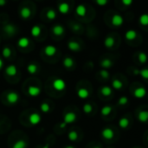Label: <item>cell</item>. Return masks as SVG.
Returning a JSON list of instances; mask_svg holds the SVG:
<instances>
[{"label": "cell", "mask_w": 148, "mask_h": 148, "mask_svg": "<svg viewBox=\"0 0 148 148\" xmlns=\"http://www.w3.org/2000/svg\"><path fill=\"white\" fill-rule=\"evenodd\" d=\"M111 23H112L113 26H114V27H116V28H120V27L122 26L123 23H124V18H123L122 16H121L120 14L114 13V16H112Z\"/></svg>", "instance_id": "1"}, {"label": "cell", "mask_w": 148, "mask_h": 148, "mask_svg": "<svg viewBox=\"0 0 148 148\" xmlns=\"http://www.w3.org/2000/svg\"><path fill=\"white\" fill-rule=\"evenodd\" d=\"M101 136L103 139L107 140H113L114 137V131L109 127H104L102 130H101Z\"/></svg>", "instance_id": "2"}, {"label": "cell", "mask_w": 148, "mask_h": 148, "mask_svg": "<svg viewBox=\"0 0 148 148\" xmlns=\"http://www.w3.org/2000/svg\"><path fill=\"white\" fill-rule=\"evenodd\" d=\"M134 96L137 99H143L147 96V91L145 87L143 86H140L138 88H136L134 91Z\"/></svg>", "instance_id": "3"}, {"label": "cell", "mask_w": 148, "mask_h": 148, "mask_svg": "<svg viewBox=\"0 0 148 148\" xmlns=\"http://www.w3.org/2000/svg\"><path fill=\"white\" fill-rule=\"evenodd\" d=\"M53 87L57 91H62L66 88V82L61 78H57L53 82Z\"/></svg>", "instance_id": "4"}, {"label": "cell", "mask_w": 148, "mask_h": 148, "mask_svg": "<svg viewBox=\"0 0 148 148\" xmlns=\"http://www.w3.org/2000/svg\"><path fill=\"white\" fill-rule=\"evenodd\" d=\"M6 99L8 101V102L10 104H16L19 101V95L16 92H14V91H10L7 94V96H6Z\"/></svg>", "instance_id": "5"}, {"label": "cell", "mask_w": 148, "mask_h": 148, "mask_svg": "<svg viewBox=\"0 0 148 148\" xmlns=\"http://www.w3.org/2000/svg\"><path fill=\"white\" fill-rule=\"evenodd\" d=\"M114 44H115V38L114 37V36L109 35V36H106V38L104 40V46L107 49H112L114 47Z\"/></svg>", "instance_id": "6"}, {"label": "cell", "mask_w": 148, "mask_h": 148, "mask_svg": "<svg viewBox=\"0 0 148 148\" xmlns=\"http://www.w3.org/2000/svg\"><path fill=\"white\" fill-rule=\"evenodd\" d=\"M76 114L74 112H68L65 114L64 118H63V122L66 124H71L76 121Z\"/></svg>", "instance_id": "7"}, {"label": "cell", "mask_w": 148, "mask_h": 148, "mask_svg": "<svg viewBox=\"0 0 148 148\" xmlns=\"http://www.w3.org/2000/svg\"><path fill=\"white\" fill-rule=\"evenodd\" d=\"M137 120L140 123L148 122V110H140L137 114Z\"/></svg>", "instance_id": "8"}, {"label": "cell", "mask_w": 148, "mask_h": 148, "mask_svg": "<svg viewBox=\"0 0 148 148\" xmlns=\"http://www.w3.org/2000/svg\"><path fill=\"white\" fill-rule=\"evenodd\" d=\"M41 115L38 114V113H32L29 117V123L33 126H36L38 125L40 122H41Z\"/></svg>", "instance_id": "9"}, {"label": "cell", "mask_w": 148, "mask_h": 148, "mask_svg": "<svg viewBox=\"0 0 148 148\" xmlns=\"http://www.w3.org/2000/svg\"><path fill=\"white\" fill-rule=\"evenodd\" d=\"M137 36H138V33L134 29H128L125 33V38L127 42H132V41L135 40Z\"/></svg>", "instance_id": "10"}, {"label": "cell", "mask_w": 148, "mask_h": 148, "mask_svg": "<svg viewBox=\"0 0 148 148\" xmlns=\"http://www.w3.org/2000/svg\"><path fill=\"white\" fill-rule=\"evenodd\" d=\"M100 65L101 66L102 69H110V68L113 67L114 62H113L110 58L105 57V58H103V59L101 61Z\"/></svg>", "instance_id": "11"}, {"label": "cell", "mask_w": 148, "mask_h": 148, "mask_svg": "<svg viewBox=\"0 0 148 148\" xmlns=\"http://www.w3.org/2000/svg\"><path fill=\"white\" fill-rule=\"evenodd\" d=\"M68 48L69 49V50L76 52V51H80L81 50V45L78 42L75 41H70L68 42Z\"/></svg>", "instance_id": "12"}, {"label": "cell", "mask_w": 148, "mask_h": 148, "mask_svg": "<svg viewBox=\"0 0 148 148\" xmlns=\"http://www.w3.org/2000/svg\"><path fill=\"white\" fill-rule=\"evenodd\" d=\"M28 93L32 97H36L41 94V89L36 86H29L28 88Z\"/></svg>", "instance_id": "13"}, {"label": "cell", "mask_w": 148, "mask_h": 148, "mask_svg": "<svg viewBox=\"0 0 148 148\" xmlns=\"http://www.w3.org/2000/svg\"><path fill=\"white\" fill-rule=\"evenodd\" d=\"M100 92L101 94V95H103L104 97H109L113 95V89L112 88H110L109 86H103L101 88Z\"/></svg>", "instance_id": "14"}, {"label": "cell", "mask_w": 148, "mask_h": 148, "mask_svg": "<svg viewBox=\"0 0 148 148\" xmlns=\"http://www.w3.org/2000/svg\"><path fill=\"white\" fill-rule=\"evenodd\" d=\"M5 73L9 75V76H15L17 74V69L15 65L10 64L9 65L6 69H5Z\"/></svg>", "instance_id": "15"}, {"label": "cell", "mask_w": 148, "mask_h": 148, "mask_svg": "<svg viewBox=\"0 0 148 148\" xmlns=\"http://www.w3.org/2000/svg\"><path fill=\"white\" fill-rule=\"evenodd\" d=\"M44 53L48 56H53L56 53V48L54 45H47L44 48Z\"/></svg>", "instance_id": "16"}, {"label": "cell", "mask_w": 148, "mask_h": 148, "mask_svg": "<svg viewBox=\"0 0 148 148\" xmlns=\"http://www.w3.org/2000/svg\"><path fill=\"white\" fill-rule=\"evenodd\" d=\"M113 111H114L113 107L107 105V106L102 107V108H101V115H102L103 117H108V116H109V115L112 114Z\"/></svg>", "instance_id": "17"}, {"label": "cell", "mask_w": 148, "mask_h": 148, "mask_svg": "<svg viewBox=\"0 0 148 148\" xmlns=\"http://www.w3.org/2000/svg\"><path fill=\"white\" fill-rule=\"evenodd\" d=\"M130 125V120L128 117H123L119 120V126L122 129H127Z\"/></svg>", "instance_id": "18"}, {"label": "cell", "mask_w": 148, "mask_h": 148, "mask_svg": "<svg viewBox=\"0 0 148 148\" xmlns=\"http://www.w3.org/2000/svg\"><path fill=\"white\" fill-rule=\"evenodd\" d=\"M112 87L115 90H121L123 88V82L118 78H114L112 81Z\"/></svg>", "instance_id": "19"}, {"label": "cell", "mask_w": 148, "mask_h": 148, "mask_svg": "<svg viewBox=\"0 0 148 148\" xmlns=\"http://www.w3.org/2000/svg\"><path fill=\"white\" fill-rule=\"evenodd\" d=\"M77 95L81 99H87L89 96V91L85 88H79L77 90Z\"/></svg>", "instance_id": "20"}, {"label": "cell", "mask_w": 148, "mask_h": 148, "mask_svg": "<svg viewBox=\"0 0 148 148\" xmlns=\"http://www.w3.org/2000/svg\"><path fill=\"white\" fill-rule=\"evenodd\" d=\"M137 57H138V61L140 64H145L147 62L148 56L146 52H143V51L139 52L137 55Z\"/></svg>", "instance_id": "21"}, {"label": "cell", "mask_w": 148, "mask_h": 148, "mask_svg": "<svg viewBox=\"0 0 148 148\" xmlns=\"http://www.w3.org/2000/svg\"><path fill=\"white\" fill-rule=\"evenodd\" d=\"M20 16L23 19H28L31 16V10L29 7H23L20 10Z\"/></svg>", "instance_id": "22"}, {"label": "cell", "mask_w": 148, "mask_h": 148, "mask_svg": "<svg viewBox=\"0 0 148 148\" xmlns=\"http://www.w3.org/2000/svg\"><path fill=\"white\" fill-rule=\"evenodd\" d=\"M75 13L80 16H84L87 13V8L84 4H79L77 5L75 9Z\"/></svg>", "instance_id": "23"}, {"label": "cell", "mask_w": 148, "mask_h": 148, "mask_svg": "<svg viewBox=\"0 0 148 148\" xmlns=\"http://www.w3.org/2000/svg\"><path fill=\"white\" fill-rule=\"evenodd\" d=\"M52 30L56 36H62L64 33V27L61 24H56L53 27Z\"/></svg>", "instance_id": "24"}, {"label": "cell", "mask_w": 148, "mask_h": 148, "mask_svg": "<svg viewBox=\"0 0 148 148\" xmlns=\"http://www.w3.org/2000/svg\"><path fill=\"white\" fill-rule=\"evenodd\" d=\"M58 10H59V11H60L62 14H67V13L69 11V5L68 3H65V2L61 3L59 4Z\"/></svg>", "instance_id": "25"}, {"label": "cell", "mask_w": 148, "mask_h": 148, "mask_svg": "<svg viewBox=\"0 0 148 148\" xmlns=\"http://www.w3.org/2000/svg\"><path fill=\"white\" fill-rule=\"evenodd\" d=\"M3 29H4L5 33L8 34V35H10V36H12V35L15 34V32H16V28H15V26H14L13 24H10V23H7V24L4 26Z\"/></svg>", "instance_id": "26"}, {"label": "cell", "mask_w": 148, "mask_h": 148, "mask_svg": "<svg viewBox=\"0 0 148 148\" xmlns=\"http://www.w3.org/2000/svg\"><path fill=\"white\" fill-rule=\"evenodd\" d=\"M63 66L65 67V68H67V69H71L73 66H74V63H75V61L71 58V57H69V56H67V57H65L64 58V60H63Z\"/></svg>", "instance_id": "27"}, {"label": "cell", "mask_w": 148, "mask_h": 148, "mask_svg": "<svg viewBox=\"0 0 148 148\" xmlns=\"http://www.w3.org/2000/svg\"><path fill=\"white\" fill-rule=\"evenodd\" d=\"M139 23L141 26L143 27H147L148 26V13L142 14L140 18H139Z\"/></svg>", "instance_id": "28"}, {"label": "cell", "mask_w": 148, "mask_h": 148, "mask_svg": "<svg viewBox=\"0 0 148 148\" xmlns=\"http://www.w3.org/2000/svg\"><path fill=\"white\" fill-rule=\"evenodd\" d=\"M29 43V40L25 36H23V37L19 38V40L17 42V45L20 48H26V47H28Z\"/></svg>", "instance_id": "29"}, {"label": "cell", "mask_w": 148, "mask_h": 148, "mask_svg": "<svg viewBox=\"0 0 148 148\" xmlns=\"http://www.w3.org/2000/svg\"><path fill=\"white\" fill-rule=\"evenodd\" d=\"M41 27L38 26V25H35L31 28V30H30V33L33 36H38L40 34H41Z\"/></svg>", "instance_id": "30"}, {"label": "cell", "mask_w": 148, "mask_h": 148, "mask_svg": "<svg viewBox=\"0 0 148 148\" xmlns=\"http://www.w3.org/2000/svg\"><path fill=\"white\" fill-rule=\"evenodd\" d=\"M27 147V143L23 140H17L14 145L12 148H26Z\"/></svg>", "instance_id": "31"}, {"label": "cell", "mask_w": 148, "mask_h": 148, "mask_svg": "<svg viewBox=\"0 0 148 148\" xmlns=\"http://www.w3.org/2000/svg\"><path fill=\"white\" fill-rule=\"evenodd\" d=\"M27 71L30 74V75H34L36 73L37 71V66L35 63H30L27 66Z\"/></svg>", "instance_id": "32"}, {"label": "cell", "mask_w": 148, "mask_h": 148, "mask_svg": "<svg viewBox=\"0 0 148 148\" xmlns=\"http://www.w3.org/2000/svg\"><path fill=\"white\" fill-rule=\"evenodd\" d=\"M128 102H129V100H128V98H127V96H125V95L121 96V97L118 100V105H119V106H121V107L127 105Z\"/></svg>", "instance_id": "33"}, {"label": "cell", "mask_w": 148, "mask_h": 148, "mask_svg": "<svg viewBox=\"0 0 148 148\" xmlns=\"http://www.w3.org/2000/svg\"><path fill=\"white\" fill-rule=\"evenodd\" d=\"M82 109H83V112L85 114H88L92 113V111H93V106L90 103H86V104L83 105Z\"/></svg>", "instance_id": "34"}, {"label": "cell", "mask_w": 148, "mask_h": 148, "mask_svg": "<svg viewBox=\"0 0 148 148\" xmlns=\"http://www.w3.org/2000/svg\"><path fill=\"white\" fill-rule=\"evenodd\" d=\"M68 138L70 141H75L78 139V134L75 131H71L68 134Z\"/></svg>", "instance_id": "35"}, {"label": "cell", "mask_w": 148, "mask_h": 148, "mask_svg": "<svg viewBox=\"0 0 148 148\" xmlns=\"http://www.w3.org/2000/svg\"><path fill=\"white\" fill-rule=\"evenodd\" d=\"M47 17L49 20H54L56 17V12L53 10V9H49L47 11Z\"/></svg>", "instance_id": "36"}, {"label": "cell", "mask_w": 148, "mask_h": 148, "mask_svg": "<svg viewBox=\"0 0 148 148\" xmlns=\"http://www.w3.org/2000/svg\"><path fill=\"white\" fill-rule=\"evenodd\" d=\"M11 49L9 48V47H5L4 49H3V51H2V54L3 56V57L5 58H9L10 56H11Z\"/></svg>", "instance_id": "37"}, {"label": "cell", "mask_w": 148, "mask_h": 148, "mask_svg": "<svg viewBox=\"0 0 148 148\" xmlns=\"http://www.w3.org/2000/svg\"><path fill=\"white\" fill-rule=\"evenodd\" d=\"M100 75H101V78H103V79L107 80V79H108V78H109L110 74H109V72H108L107 69H101V70L100 71Z\"/></svg>", "instance_id": "38"}, {"label": "cell", "mask_w": 148, "mask_h": 148, "mask_svg": "<svg viewBox=\"0 0 148 148\" xmlns=\"http://www.w3.org/2000/svg\"><path fill=\"white\" fill-rule=\"evenodd\" d=\"M40 109H41V111L42 112V113H49V110H50V108H49V104H47V103H42V104H41V106H40Z\"/></svg>", "instance_id": "39"}, {"label": "cell", "mask_w": 148, "mask_h": 148, "mask_svg": "<svg viewBox=\"0 0 148 148\" xmlns=\"http://www.w3.org/2000/svg\"><path fill=\"white\" fill-rule=\"evenodd\" d=\"M140 75L145 79V80H148V69L146 68V69H142L140 70Z\"/></svg>", "instance_id": "40"}, {"label": "cell", "mask_w": 148, "mask_h": 148, "mask_svg": "<svg viewBox=\"0 0 148 148\" xmlns=\"http://www.w3.org/2000/svg\"><path fill=\"white\" fill-rule=\"evenodd\" d=\"M95 3L100 5V6H104V5L108 3V1H107V0H96Z\"/></svg>", "instance_id": "41"}, {"label": "cell", "mask_w": 148, "mask_h": 148, "mask_svg": "<svg viewBox=\"0 0 148 148\" xmlns=\"http://www.w3.org/2000/svg\"><path fill=\"white\" fill-rule=\"evenodd\" d=\"M121 3L126 7H129V6H131L133 4V1L132 0H122Z\"/></svg>", "instance_id": "42"}, {"label": "cell", "mask_w": 148, "mask_h": 148, "mask_svg": "<svg viewBox=\"0 0 148 148\" xmlns=\"http://www.w3.org/2000/svg\"><path fill=\"white\" fill-rule=\"evenodd\" d=\"M140 69H134V70H133V73H134V75H140Z\"/></svg>", "instance_id": "43"}, {"label": "cell", "mask_w": 148, "mask_h": 148, "mask_svg": "<svg viewBox=\"0 0 148 148\" xmlns=\"http://www.w3.org/2000/svg\"><path fill=\"white\" fill-rule=\"evenodd\" d=\"M81 28H82V26H81V25H79V24H75V25H74V28H73V29H74L75 30H79Z\"/></svg>", "instance_id": "44"}, {"label": "cell", "mask_w": 148, "mask_h": 148, "mask_svg": "<svg viewBox=\"0 0 148 148\" xmlns=\"http://www.w3.org/2000/svg\"><path fill=\"white\" fill-rule=\"evenodd\" d=\"M66 126H67V124H66V123H64V122H62V123H61V124H60V127H61V128H65V127H66Z\"/></svg>", "instance_id": "45"}, {"label": "cell", "mask_w": 148, "mask_h": 148, "mask_svg": "<svg viewBox=\"0 0 148 148\" xmlns=\"http://www.w3.org/2000/svg\"><path fill=\"white\" fill-rule=\"evenodd\" d=\"M6 4V1L4 0H0V6H3Z\"/></svg>", "instance_id": "46"}, {"label": "cell", "mask_w": 148, "mask_h": 148, "mask_svg": "<svg viewBox=\"0 0 148 148\" xmlns=\"http://www.w3.org/2000/svg\"><path fill=\"white\" fill-rule=\"evenodd\" d=\"M3 66V59L0 58V69H2Z\"/></svg>", "instance_id": "47"}, {"label": "cell", "mask_w": 148, "mask_h": 148, "mask_svg": "<svg viewBox=\"0 0 148 148\" xmlns=\"http://www.w3.org/2000/svg\"><path fill=\"white\" fill-rule=\"evenodd\" d=\"M42 148H49V144H46Z\"/></svg>", "instance_id": "48"}, {"label": "cell", "mask_w": 148, "mask_h": 148, "mask_svg": "<svg viewBox=\"0 0 148 148\" xmlns=\"http://www.w3.org/2000/svg\"><path fill=\"white\" fill-rule=\"evenodd\" d=\"M65 148H75L74 147H72V146H68V147H66Z\"/></svg>", "instance_id": "49"}, {"label": "cell", "mask_w": 148, "mask_h": 148, "mask_svg": "<svg viewBox=\"0 0 148 148\" xmlns=\"http://www.w3.org/2000/svg\"><path fill=\"white\" fill-rule=\"evenodd\" d=\"M94 148H101V147H95Z\"/></svg>", "instance_id": "50"}, {"label": "cell", "mask_w": 148, "mask_h": 148, "mask_svg": "<svg viewBox=\"0 0 148 148\" xmlns=\"http://www.w3.org/2000/svg\"><path fill=\"white\" fill-rule=\"evenodd\" d=\"M147 142H148V134H147Z\"/></svg>", "instance_id": "51"}, {"label": "cell", "mask_w": 148, "mask_h": 148, "mask_svg": "<svg viewBox=\"0 0 148 148\" xmlns=\"http://www.w3.org/2000/svg\"><path fill=\"white\" fill-rule=\"evenodd\" d=\"M133 148H139V147H133Z\"/></svg>", "instance_id": "52"}]
</instances>
